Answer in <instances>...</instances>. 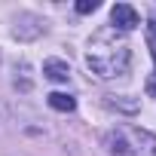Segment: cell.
Wrapping results in <instances>:
<instances>
[{
	"label": "cell",
	"instance_id": "8992f818",
	"mask_svg": "<svg viewBox=\"0 0 156 156\" xmlns=\"http://www.w3.org/2000/svg\"><path fill=\"white\" fill-rule=\"evenodd\" d=\"M95 9H98V0H80V3H76V12H83V16L95 12Z\"/></svg>",
	"mask_w": 156,
	"mask_h": 156
},
{
	"label": "cell",
	"instance_id": "6da1fadb",
	"mask_svg": "<svg viewBox=\"0 0 156 156\" xmlns=\"http://www.w3.org/2000/svg\"><path fill=\"white\" fill-rule=\"evenodd\" d=\"M86 64H89V70L98 76V80H116V76H126V70H129V64H132L129 40H126L119 31H113V28L98 31V34L89 40Z\"/></svg>",
	"mask_w": 156,
	"mask_h": 156
},
{
	"label": "cell",
	"instance_id": "7a4b0ae2",
	"mask_svg": "<svg viewBox=\"0 0 156 156\" xmlns=\"http://www.w3.org/2000/svg\"><path fill=\"white\" fill-rule=\"evenodd\" d=\"M104 147L110 156H156V135L135 126H119L104 135Z\"/></svg>",
	"mask_w": 156,
	"mask_h": 156
},
{
	"label": "cell",
	"instance_id": "3957f363",
	"mask_svg": "<svg viewBox=\"0 0 156 156\" xmlns=\"http://www.w3.org/2000/svg\"><path fill=\"white\" fill-rule=\"evenodd\" d=\"M110 22H113V31H135L141 25L135 6H129V3H116L110 9Z\"/></svg>",
	"mask_w": 156,
	"mask_h": 156
},
{
	"label": "cell",
	"instance_id": "5b68a950",
	"mask_svg": "<svg viewBox=\"0 0 156 156\" xmlns=\"http://www.w3.org/2000/svg\"><path fill=\"white\" fill-rule=\"evenodd\" d=\"M49 107H52V110H61V113H70V110L76 107V101H73L70 95H64V92H52V95H49Z\"/></svg>",
	"mask_w": 156,
	"mask_h": 156
},
{
	"label": "cell",
	"instance_id": "277c9868",
	"mask_svg": "<svg viewBox=\"0 0 156 156\" xmlns=\"http://www.w3.org/2000/svg\"><path fill=\"white\" fill-rule=\"evenodd\" d=\"M43 76L52 80V83H67V80H70V67H67V61L49 58V61L43 64Z\"/></svg>",
	"mask_w": 156,
	"mask_h": 156
},
{
	"label": "cell",
	"instance_id": "ba28073f",
	"mask_svg": "<svg viewBox=\"0 0 156 156\" xmlns=\"http://www.w3.org/2000/svg\"><path fill=\"white\" fill-rule=\"evenodd\" d=\"M153 61H156V49H153Z\"/></svg>",
	"mask_w": 156,
	"mask_h": 156
},
{
	"label": "cell",
	"instance_id": "52a82bcc",
	"mask_svg": "<svg viewBox=\"0 0 156 156\" xmlns=\"http://www.w3.org/2000/svg\"><path fill=\"white\" fill-rule=\"evenodd\" d=\"M150 43H156V22H150Z\"/></svg>",
	"mask_w": 156,
	"mask_h": 156
}]
</instances>
